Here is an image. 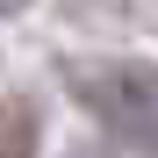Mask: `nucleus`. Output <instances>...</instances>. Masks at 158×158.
Here are the masks:
<instances>
[{"label":"nucleus","instance_id":"1","mask_svg":"<svg viewBox=\"0 0 158 158\" xmlns=\"http://www.w3.org/2000/svg\"><path fill=\"white\" fill-rule=\"evenodd\" d=\"M72 86L101 115L108 137H122L129 151H158V72L151 65H86L72 72Z\"/></svg>","mask_w":158,"mask_h":158},{"label":"nucleus","instance_id":"2","mask_svg":"<svg viewBox=\"0 0 158 158\" xmlns=\"http://www.w3.org/2000/svg\"><path fill=\"white\" fill-rule=\"evenodd\" d=\"M0 158H36V108L22 101L0 108Z\"/></svg>","mask_w":158,"mask_h":158}]
</instances>
